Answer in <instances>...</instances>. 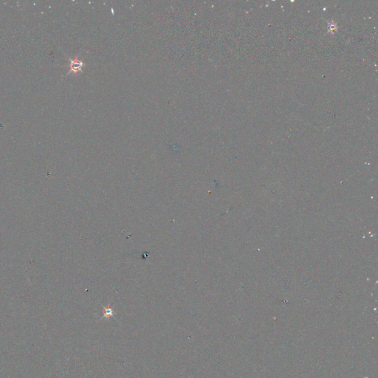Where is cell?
Here are the masks:
<instances>
[{
	"mask_svg": "<svg viewBox=\"0 0 378 378\" xmlns=\"http://www.w3.org/2000/svg\"><path fill=\"white\" fill-rule=\"evenodd\" d=\"M83 67V62L78 59H75L74 61H72L71 70L73 72H78L81 70V67Z\"/></svg>",
	"mask_w": 378,
	"mask_h": 378,
	"instance_id": "obj_1",
	"label": "cell"
}]
</instances>
